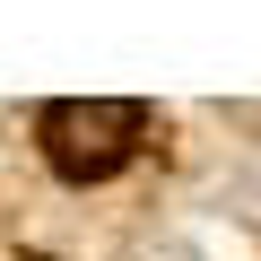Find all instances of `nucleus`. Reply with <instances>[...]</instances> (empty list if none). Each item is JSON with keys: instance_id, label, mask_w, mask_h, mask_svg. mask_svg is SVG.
<instances>
[{"instance_id": "1", "label": "nucleus", "mask_w": 261, "mask_h": 261, "mask_svg": "<svg viewBox=\"0 0 261 261\" xmlns=\"http://www.w3.org/2000/svg\"><path fill=\"white\" fill-rule=\"evenodd\" d=\"M35 140H44V166L70 174V183H105L140 157L148 140V113L130 96H53L35 113Z\"/></svg>"}]
</instances>
